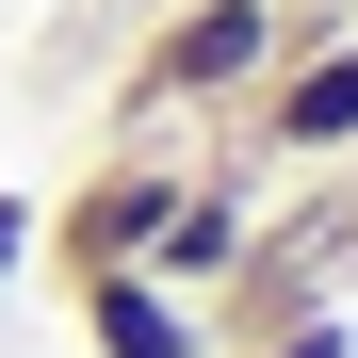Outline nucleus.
<instances>
[{
	"label": "nucleus",
	"instance_id": "nucleus-7",
	"mask_svg": "<svg viewBox=\"0 0 358 358\" xmlns=\"http://www.w3.org/2000/svg\"><path fill=\"white\" fill-rule=\"evenodd\" d=\"M17 277H33V196H0V310H17Z\"/></svg>",
	"mask_w": 358,
	"mask_h": 358
},
{
	"label": "nucleus",
	"instance_id": "nucleus-5",
	"mask_svg": "<svg viewBox=\"0 0 358 358\" xmlns=\"http://www.w3.org/2000/svg\"><path fill=\"white\" fill-rule=\"evenodd\" d=\"M66 310H82V358H212V342H196V293H163L147 261L66 277Z\"/></svg>",
	"mask_w": 358,
	"mask_h": 358
},
{
	"label": "nucleus",
	"instance_id": "nucleus-4",
	"mask_svg": "<svg viewBox=\"0 0 358 358\" xmlns=\"http://www.w3.org/2000/svg\"><path fill=\"white\" fill-rule=\"evenodd\" d=\"M245 245H261V163H245V147H228V163L196 147V179H179V212L147 228V277H163V293H212V277L245 261Z\"/></svg>",
	"mask_w": 358,
	"mask_h": 358
},
{
	"label": "nucleus",
	"instance_id": "nucleus-1",
	"mask_svg": "<svg viewBox=\"0 0 358 358\" xmlns=\"http://www.w3.org/2000/svg\"><path fill=\"white\" fill-rule=\"evenodd\" d=\"M277 0H163V17L131 33V66H114V131H163V114H245L261 82H277Z\"/></svg>",
	"mask_w": 358,
	"mask_h": 358
},
{
	"label": "nucleus",
	"instance_id": "nucleus-3",
	"mask_svg": "<svg viewBox=\"0 0 358 358\" xmlns=\"http://www.w3.org/2000/svg\"><path fill=\"white\" fill-rule=\"evenodd\" d=\"M245 163H358V17L277 49V82L245 98Z\"/></svg>",
	"mask_w": 358,
	"mask_h": 358
},
{
	"label": "nucleus",
	"instance_id": "nucleus-2",
	"mask_svg": "<svg viewBox=\"0 0 358 358\" xmlns=\"http://www.w3.org/2000/svg\"><path fill=\"white\" fill-rule=\"evenodd\" d=\"M179 179H196V147H98L66 196H33V261L49 277H114V261H147V228L179 212Z\"/></svg>",
	"mask_w": 358,
	"mask_h": 358
},
{
	"label": "nucleus",
	"instance_id": "nucleus-6",
	"mask_svg": "<svg viewBox=\"0 0 358 358\" xmlns=\"http://www.w3.org/2000/svg\"><path fill=\"white\" fill-rule=\"evenodd\" d=\"M261 358H358V326H342V310H310V326H277Z\"/></svg>",
	"mask_w": 358,
	"mask_h": 358
}]
</instances>
